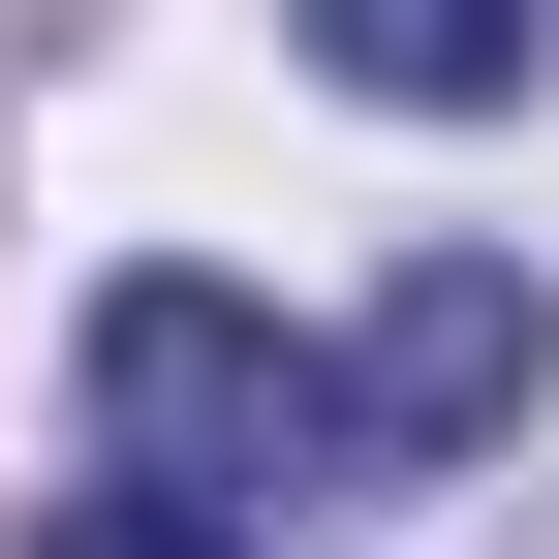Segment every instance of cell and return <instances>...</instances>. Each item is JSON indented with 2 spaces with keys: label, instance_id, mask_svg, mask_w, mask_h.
<instances>
[{
  "label": "cell",
  "instance_id": "4",
  "mask_svg": "<svg viewBox=\"0 0 559 559\" xmlns=\"http://www.w3.org/2000/svg\"><path fill=\"white\" fill-rule=\"evenodd\" d=\"M32 559H249V528H187V498H124V466H94V498H62Z\"/></svg>",
  "mask_w": 559,
  "mask_h": 559
},
{
  "label": "cell",
  "instance_id": "3",
  "mask_svg": "<svg viewBox=\"0 0 559 559\" xmlns=\"http://www.w3.org/2000/svg\"><path fill=\"white\" fill-rule=\"evenodd\" d=\"M311 62H342V94H404V124H498L528 62H559V0H311Z\"/></svg>",
  "mask_w": 559,
  "mask_h": 559
},
{
  "label": "cell",
  "instance_id": "1",
  "mask_svg": "<svg viewBox=\"0 0 559 559\" xmlns=\"http://www.w3.org/2000/svg\"><path fill=\"white\" fill-rule=\"evenodd\" d=\"M94 466L187 498V528H280V498H373V404L249 280H94Z\"/></svg>",
  "mask_w": 559,
  "mask_h": 559
},
{
  "label": "cell",
  "instance_id": "2",
  "mask_svg": "<svg viewBox=\"0 0 559 559\" xmlns=\"http://www.w3.org/2000/svg\"><path fill=\"white\" fill-rule=\"evenodd\" d=\"M528 342H559V311H528V249H404V311L342 342L373 498H436V466H498V436H528Z\"/></svg>",
  "mask_w": 559,
  "mask_h": 559
}]
</instances>
